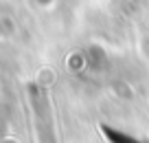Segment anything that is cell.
Instances as JSON below:
<instances>
[{"label": "cell", "instance_id": "obj_1", "mask_svg": "<svg viewBox=\"0 0 149 143\" xmlns=\"http://www.w3.org/2000/svg\"><path fill=\"white\" fill-rule=\"evenodd\" d=\"M101 132L105 134V137L110 139L112 143H143V141H138V139L130 137V134L121 132V130H114V128H110V125H101Z\"/></svg>", "mask_w": 149, "mask_h": 143}]
</instances>
